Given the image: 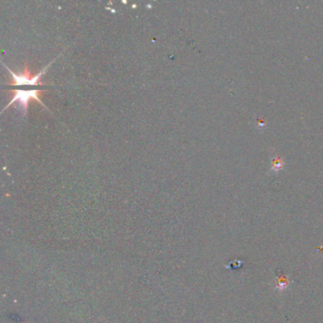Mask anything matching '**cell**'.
I'll list each match as a JSON object with an SVG mask.
<instances>
[{"label":"cell","mask_w":323,"mask_h":323,"mask_svg":"<svg viewBox=\"0 0 323 323\" xmlns=\"http://www.w3.org/2000/svg\"><path fill=\"white\" fill-rule=\"evenodd\" d=\"M276 279L278 280V281L276 282V288L280 291H282V290H285L288 286H289V281H288V278L284 275V273L281 272V276H279L277 275Z\"/></svg>","instance_id":"1"}]
</instances>
